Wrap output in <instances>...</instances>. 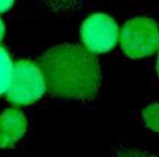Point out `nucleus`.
<instances>
[{
	"instance_id": "nucleus-4",
	"label": "nucleus",
	"mask_w": 159,
	"mask_h": 157,
	"mask_svg": "<svg viewBox=\"0 0 159 157\" xmlns=\"http://www.w3.org/2000/svg\"><path fill=\"white\" fill-rule=\"evenodd\" d=\"M119 37L120 32L116 21L102 13L89 16L81 27L82 44L92 53H103L113 49Z\"/></svg>"
},
{
	"instance_id": "nucleus-10",
	"label": "nucleus",
	"mask_w": 159,
	"mask_h": 157,
	"mask_svg": "<svg viewBox=\"0 0 159 157\" xmlns=\"http://www.w3.org/2000/svg\"><path fill=\"white\" fill-rule=\"evenodd\" d=\"M157 70H158V75H159V55H158V61H157Z\"/></svg>"
},
{
	"instance_id": "nucleus-3",
	"label": "nucleus",
	"mask_w": 159,
	"mask_h": 157,
	"mask_svg": "<svg viewBox=\"0 0 159 157\" xmlns=\"http://www.w3.org/2000/svg\"><path fill=\"white\" fill-rule=\"evenodd\" d=\"M120 45L130 58L149 56L159 49L158 24L147 17H135L123 25L120 31Z\"/></svg>"
},
{
	"instance_id": "nucleus-6",
	"label": "nucleus",
	"mask_w": 159,
	"mask_h": 157,
	"mask_svg": "<svg viewBox=\"0 0 159 157\" xmlns=\"http://www.w3.org/2000/svg\"><path fill=\"white\" fill-rule=\"evenodd\" d=\"M13 66L14 65L8 52L3 47H0V94L7 93L13 75Z\"/></svg>"
},
{
	"instance_id": "nucleus-5",
	"label": "nucleus",
	"mask_w": 159,
	"mask_h": 157,
	"mask_svg": "<svg viewBox=\"0 0 159 157\" xmlns=\"http://www.w3.org/2000/svg\"><path fill=\"white\" fill-rule=\"evenodd\" d=\"M27 118L16 108L4 111L0 115V147H11L24 136Z\"/></svg>"
},
{
	"instance_id": "nucleus-8",
	"label": "nucleus",
	"mask_w": 159,
	"mask_h": 157,
	"mask_svg": "<svg viewBox=\"0 0 159 157\" xmlns=\"http://www.w3.org/2000/svg\"><path fill=\"white\" fill-rule=\"evenodd\" d=\"M14 2L16 0H0V13H4V11L10 10L13 7Z\"/></svg>"
},
{
	"instance_id": "nucleus-9",
	"label": "nucleus",
	"mask_w": 159,
	"mask_h": 157,
	"mask_svg": "<svg viewBox=\"0 0 159 157\" xmlns=\"http://www.w3.org/2000/svg\"><path fill=\"white\" fill-rule=\"evenodd\" d=\"M4 31H6V28H4V24L2 22V20H0V41L3 39V37H4Z\"/></svg>"
},
{
	"instance_id": "nucleus-7",
	"label": "nucleus",
	"mask_w": 159,
	"mask_h": 157,
	"mask_svg": "<svg viewBox=\"0 0 159 157\" xmlns=\"http://www.w3.org/2000/svg\"><path fill=\"white\" fill-rule=\"evenodd\" d=\"M143 116H144V121H145L147 126L151 128L152 130L159 132V104H154V105L147 107L143 112Z\"/></svg>"
},
{
	"instance_id": "nucleus-2",
	"label": "nucleus",
	"mask_w": 159,
	"mask_h": 157,
	"mask_svg": "<svg viewBox=\"0 0 159 157\" xmlns=\"http://www.w3.org/2000/svg\"><path fill=\"white\" fill-rule=\"evenodd\" d=\"M46 90L43 73L39 65L30 61H18L13 66L7 98L13 104L28 105L43 96Z\"/></svg>"
},
{
	"instance_id": "nucleus-1",
	"label": "nucleus",
	"mask_w": 159,
	"mask_h": 157,
	"mask_svg": "<svg viewBox=\"0 0 159 157\" xmlns=\"http://www.w3.org/2000/svg\"><path fill=\"white\" fill-rule=\"evenodd\" d=\"M38 65L46 88L57 97L89 100L99 88V63L87 48L59 45L45 52Z\"/></svg>"
}]
</instances>
